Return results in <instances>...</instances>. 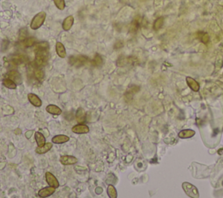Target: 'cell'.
<instances>
[{"mask_svg":"<svg viewBox=\"0 0 223 198\" xmlns=\"http://www.w3.org/2000/svg\"><path fill=\"white\" fill-rule=\"evenodd\" d=\"M87 59L85 56H75L71 57L69 59V62L71 65L74 66L76 67H80L81 66L85 65L87 62Z\"/></svg>","mask_w":223,"mask_h":198,"instance_id":"obj_4","label":"cell"},{"mask_svg":"<svg viewBox=\"0 0 223 198\" xmlns=\"http://www.w3.org/2000/svg\"><path fill=\"white\" fill-rule=\"evenodd\" d=\"M15 134H18V135H20V134H21V130H20L19 128H17V129L15 130Z\"/></svg>","mask_w":223,"mask_h":198,"instance_id":"obj_31","label":"cell"},{"mask_svg":"<svg viewBox=\"0 0 223 198\" xmlns=\"http://www.w3.org/2000/svg\"><path fill=\"white\" fill-rule=\"evenodd\" d=\"M72 131L75 133V134H86L89 132V128L85 124H77L75 125L74 127H72Z\"/></svg>","mask_w":223,"mask_h":198,"instance_id":"obj_7","label":"cell"},{"mask_svg":"<svg viewBox=\"0 0 223 198\" xmlns=\"http://www.w3.org/2000/svg\"><path fill=\"white\" fill-rule=\"evenodd\" d=\"M8 77H9V79H12L16 84H21L22 83V77H21V75L20 74L17 72V71H15V70H13V71H11L9 74H8Z\"/></svg>","mask_w":223,"mask_h":198,"instance_id":"obj_9","label":"cell"},{"mask_svg":"<svg viewBox=\"0 0 223 198\" xmlns=\"http://www.w3.org/2000/svg\"><path fill=\"white\" fill-rule=\"evenodd\" d=\"M60 162L63 165H73L78 162V159L72 155H63L60 158Z\"/></svg>","mask_w":223,"mask_h":198,"instance_id":"obj_6","label":"cell"},{"mask_svg":"<svg viewBox=\"0 0 223 198\" xmlns=\"http://www.w3.org/2000/svg\"><path fill=\"white\" fill-rule=\"evenodd\" d=\"M35 43H36V39L35 38H28V39L24 40V41L23 42V45L25 47H31V46L34 45Z\"/></svg>","mask_w":223,"mask_h":198,"instance_id":"obj_25","label":"cell"},{"mask_svg":"<svg viewBox=\"0 0 223 198\" xmlns=\"http://www.w3.org/2000/svg\"><path fill=\"white\" fill-rule=\"evenodd\" d=\"M73 23H74V17L72 16H68L64 19L62 27L65 31H69L73 25Z\"/></svg>","mask_w":223,"mask_h":198,"instance_id":"obj_11","label":"cell"},{"mask_svg":"<svg viewBox=\"0 0 223 198\" xmlns=\"http://www.w3.org/2000/svg\"><path fill=\"white\" fill-rule=\"evenodd\" d=\"M28 100L29 101L31 102L33 106L35 107H41L42 106V101L40 100L39 96H37L34 93H29L28 94Z\"/></svg>","mask_w":223,"mask_h":198,"instance_id":"obj_13","label":"cell"},{"mask_svg":"<svg viewBox=\"0 0 223 198\" xmlns=\"http://www.w3.org/2000/svg\"><path fill=\"white\" fill-rule=\"evenodd\" d=\"M107 194H108L109 197H117V190H116V188L113 185H109L108 186V188H107Z\"/></svg>","mask_w":223,"mask_h":198,"instance_id":"obj_24","label":"cell"},{"mask_svg":"<svg viewBox=\"0 0 223 198\" xmlns=\"http://www.w3.org/2000/svg\"><path fill=\"white\" fill-rule=\"evenodd\" d=\"M46 180L47 183L49 184V186H52L54 188L59 187V181H58L57 178L52 175L50 172H46Z\"/></svg>","mask_w":223,"mask_h":198,"instance_id":"obj_5","label":"cell"},{"mask_svg":"<svg viewBox=\"0 0 223 198\" xmlns=\"http://www.w3.org/2000/svg\"><path fill=\"white\" fill-rule=\"evenodd\" d=\"M103 63V59H102V57L100 55L97 54L96 56L94 57V59H93V64L96 66V67H100Z\"/></svg>","mask_w":223,"mask_h":198,"instance_id":"obj_27","label":"cell"},{"mask_svg":"<svg viewBox=\"0 0 223 198\" xmlns=\"http://www.w3.org/2000/svg\"><path fill=\"white\" fill-rule=\"evenodd\" d=\"M208 40H209V38H208V35H207V34L204 33L202 36H201V41H202L203 43L206 44V43L208 42Z\"/></svg>","mask_w":223,"mask_h":198,"instance_id":"obj_28","label":"cell"},{"mask_svg":"<svg viewBox=\"0 0 223 198\" xmlns=\"http://www.w3.org/2000/svg\"><path fill=\"white\" fill-rule=\"evenodd\" d=\"M55 190H56V188L52 187V186L44 188L39 191V196L40 197H48V196H52V194H54Z\"/></svg>","mask_w":223,"mask_h":198,"instance_id":"obj_8","label":"cell"},{"mask_svg":"<svg viewBox=\"0 0 223 198\" xmlns=\"http://www.w3.org/2000/svg\"><path fill=\"white\" fill-rule=\"evenodd\" d=\"M163 24H164V18H163V17H159V18H157V19L154 21V29L156 30V31L160 30V29L162 27Z\"/></svg>","mask_w":223,"mask_h":198,"instance_id":"obj_23","label":"cell"},{"mask_svg":"<svg viewBox=\"0 0 223 198\" xmlns=\"http://www.w3.org/2000/svg\"><path fill=\"white\" fill-rule=\"evenodd\" d=\"M3 85L9 89H16L17 88V84L11 79H3Z\"/></svg>","mask_w":223,"mask_h":198,"instance_id":"obj_19","label":"cell"},{"mask_svg":"<svg viewBox=\"0 0 223 198\" xmlns=\"http://www.w3.org/2000/svg\"><path fill=\"white\" fill-rule=\"evenodd\" d=\"M76 120L80 123H82V122H84L86 120V114H85V112H84V110L82 108L78 109L77 113H76Z\"/></svg>","mask_w":223,"mask_h":198,"instance_id":"obj_20","label":"cell"},{"mask_svg":"<svg viewBox=\"0 0 223 198\" xmlns=\"http://www.w3.org/2000/svg\"><path fill=\"white\" fill-rule=\"evenodd\" d=\"M56 51H57V54L60 58H65L66 57V51H65V47L64 46V45L61 42H57L56 43Z\"/></svg>","mask_w":223,"mask_h":198,"instance_id":"obj_15","label":"cell"},{"mask_svg":"<svg viewBox=\"0 0 223 198\" xmlns=\"http://www.w3.org/2000/svg\"><path fill=\"white\" fill-rule=\"evenodd\" d=\"M52 147V144L51 142H46V144H44L43 146H38V147L36 148L35 152L37 154H46L47 153L49 150H51Z\"/></svg>","mask_w":223,"mask_h":198,"instance_id":"obj_10","label":"cell"},{"mask_svg":"<svg viewBox=\"0 0 223 198\" xmlns=\"http://www.w3.org/2000/svg\"><path fill=\"white\" fill-rule=\"evenodd\" d=\"M46 111L49 113H52L54 115H59L62 113V110L55 105H49L46 107Z\"/></svg>","mask_w":223,"mask_h":198,"instance_id":"obj_17","label":"cell"},{"mask_svg":"<svg viewBox=\"0 0 223 198\" xmlns=\"http://www.w3.org/2000/svg\"><path fill=\"white\" fill-rule=\"evenodd\" d=\"M182 186H183V189L185 190V192L187 193V195H188V196L193 198L199 197L198 190H197V188H196L194 185L190 184L188 182H184Z\"/></svg>","mask_w":223,"mask_h":198,"instance_id":"obj_3","label":"cell"},{"mask_svg":"<svg viewBox=\"0 0 223 198\" xmlns=\"http://www.w3.org/2000/svg\"><path fill=\"white\" fill-rule=\"evenodd\" d=\"M102 188H98L97 189H96V192H97V194H100V193H102Z\"/></svg>","mask_w":223,"mask_h":198,"instance_id":"obj_30","label":"cell"},{"mask_svg":"<svg viewBox=\"0 0 223 198\" xmlns=\"http://www.w3.org/2000/svg\"><path fill=\"white\" fill-rule=\"evenodd\" d=\"M53 1H54V4H55V6H56L58 9L63 11L64 9L65 8V0H53Z\"/></svg>","mask_w":223,"mask_h":198,"instance_id":"obj_26","label":"cell"},{"mask_svg":"<svg viewBox=\"0 0 223 198\" xmlns=\"http://www.w3.org/2000/svg\"><path fill=\"white\" fill-rule=\"evenodd\" d=\"M32 77L34 78L35 79H37V80H39V81H41L42 79H44V72L39 69V67H32Z\"/></svg>","mask_w":223,"mask_h":198,"instance_id":"obj_14","label":"cell"},{"mask_svg":"<svg viewBox=\"0 0 223 198\" xmlns=\"http://www.w3.org/2000/svg\"><path fill=\"white\" fill-rule=\"evenodd\" d=\"M187 83H188V85L189 87H190L193 91H195V92H198L199 89H200V85H199V83L194 79L190 78V77H188V78H187Z\"/></svg>","mask_w":223,"mask_h":198,"instance_id":"obj_16","label":"cell"},{"mask_svg":"<svg viewBox=\"0 0 223 198\" xmlns=\"http://www.w3.org/2000/svg\"><path fill=\"white\" fill-rule=\"evenodd\" d=\"M195 131L190 130V129H187V130H183L179 133V137L180 138H183V139H187V138H190L192 136L195 135Z\"/></svg>","mask_w":223,"mask_h":198,"instance_id":"obj_21","label":"cell"},{"mask_svg":"<svg viewBox=\"0 0 223 198\" xmlns=\"http://www.w3.org/2000/svg\"><path fill=\"white\" fill-rule=\"evenodd\" d=\"M70 138L67 135H58L54 136L52 138V143L55 144H63L65 142H69Z\"/></svg>","mask_w":223,"mask_h":198,"instance_id":"obj_12","label":"cell"},{"mask_svg":"<svg viewBox=\"0 0 223 198\" xmlns=\"http://www.w3.org/2000/svg\"><path fill=\"white\" fill-rule=\"evenodd\" d=\"M46 18V13L45 11H40L32 18L31 22V28L32 30H37L42 26Z\"/></svg>","mask_w":223,"mask_h":198,"instance_id":"obj_2","label":"cell"},{"mask_svg":"<svg viewBox=\"0 0 223 198\" xmlns=\"http://www.w3.org/2000/svg\"><path fill=\"white\" fill-rule=\"evenodd\" d=\"M32 133H33L32 131H28V132H27V133L25 134V135H26V138H27V139H30V137H31V135H32Z\"/></svg>","mask_w":223,"mask_h":198,"instance_id":"obj_29","label":"cell"},{"mask_svg":"<svg viewBox=\"0 0 223 198\" xmlns=\"http://www.w3.org/2000/svg\"><path fill=\"white\" fill-rule=\"evenodd\" d=\"M35 139H36L38 146H39V147L40 146H43L44 144H46V138L39 132L35 133Z\"/></svg>","mask_w":223,"mask_h":198,"instance_id":"obj_18","label":"cell"},{"mask_svg":"<svg viewBox=\"0 0 223 198\" xmlns=\"http://www.w3.org/2000/svg\"><path fill=\"white\" fill-rule=\"evenodd\" d=\"M25 59H26V57L25 56H23V55H16V56H14L12 58V62L14 63V64H16V65H19L21 63L24 62Z\"/></svg>","mask_w":223,"mask_h":198,"instance_id":"obj_22","label":"cell"},{"mask_svg":"<svg viewBox=\"0 0 223 198\" xmlns=\"http://www.w3.org/2000/svg\"><path fill=\"white\" fill-rule=\"evenodd\" d=\"M49 45L47 42H41L35 46V66L43 67L49 59Z\"/></svg>","mask_w":223,"mask_h":198,"instance_id":"obj_1","label":"cell"}]
</instances>
